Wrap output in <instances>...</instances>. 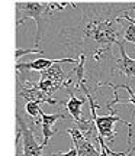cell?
Masks as SVG:
<instances>
[{"mask_svg": "<svg viewBox=\"0 0 135 156\" xmlns=\"http://www.w3.org/2000/svg\"><path fill=\"white\" fill-rule=\"evenodd\" d=\"M51 156H79V153L76 151V147H71V149L68 152H66V153H52Z\"/></svg>", "mask_w": 135, "mask_h": 156, "instance_id": "cell-16", "label": "cell"}, {"mask_svg": "<svg viewBox=\"0 0 135 156\" xmlns=\"http://www.w3.org/2000/svg\"><path fill=\"white\" fill-rule=\"evenodd\" d=\"M67 133L71 136L73 145L79 156H100V152H97L95 149V146L92 145L89 140H86V137L81 134V132L77 127H70L67 130Z\"/></svg>", "mask_w": 135, "mask_h": 156, "instance_id": "cell-7", "label": "cell"}, {"mask_svg": "<svg viewBox=\"0 0 135 156\" xmlns=\"http://www.w3.org/2000/svg\"><path fill=\"white\" fill-rule=\"evenodd\" d=\"M66 88H67V93H68V95H70L66 107H67L70 116L74 119V122H79L80 119H81V117H80L81 116V107H83V104L87 101V98H84V97H76L71 87H66Z\"/></svg>", "mask_w": 135, "mask_h": 156, "instance_id": "cell-10", "label": "cell"}, {"mask_svg": "<svg viewBox=\"0 0 135 156\" xmlns=\"http://www.w3.org/2000/svg\"><path fill=\"white\" fill-rule=\"evenodd\" d=\"M36 124H41V119L22 116L21 113H16V130L22 136L23 155L25 156H42L44 147L36 143L35 130Z\"/></svg>", "mask_w": 135, "mask_h": 156, "instance_id": "cell-4", "label": "cell"}, {"mask_svg": "<svg viewBox=\"0 0 135 156\" xmlns=\"http://www.w3.org/2000/svg\"><path fill=\"white\" fill-rule=\"evenodd\" d=\"M102 85H109V87H112L113 91H119V90H126L128 91V94H129V98L126 101H118L116 104H134L135 106V93L131 90L129 85H126V84H121V85H116V84L113 83H100L99 84V87H102Z\"/></svg>", "mask_w": 135, "mask_h": 156, "instance_id": "cell-13", "label": "cell"}, {"mask_svg": "<svg viewBox=\"0 0 135 156\" xmlns=\"http://www.w3.org/2000/svg\"><path fill=\"white\" fill-rule=\"evenodd\" d=\"M80 90H83L86 94V98L90 103V113H92V117L95 120L96 129H97V133L102 139H105L109 142V145H112L113 140H115V136H116V132L113 130V124L115 123H124L128 126V145H131V140H132V123L131 122H125L121 117H118V114H107V116H97L96 114V108L99 106H96L95 98L93 95L90 94V91L86 87V83L80 85Z\"/></svg>", "mask_w": 135, "mask_h": 156, "instance_id": "cell-3", "label": "cell"}, {"mask_svg": "<svg viewBox=\"0 0 135 156\" xmlns=\"http://www.w3.org/2000/svg\"><path fill=\"white\" fill-rule=\"evenodd\" d=\"M84 17L77 26L62 32L64 44L74 49L77 55L99 62L106 52H111L113 44H121L124 28L118 17L125 12L134 10L135 2L128 3H90L86 5Z\"/></svg>", "mask_w": 135, "mask_h": 156, "instance_id": "cell-1", "label": "cell"}, {"mask_svg": "<svg viewBox=\"0 0 135 156\" xmlns=\"http://www.w3.org/2000/svg\"><path fill=\"white\" fill-rule=\"evenodd\" d=\"M25 110H26V114L31 117H34V119H38V116H39V104H36V103H26V107H25ZM41 119V116H39Z\"/></svg>", "mask_w": 135, "mask_h": 156, "instance_id": "cell-14", "label": "cell"}, {"mask_svg": "<svg viewBox=\"0 0 135 156\" xmlns=\"http://www.w3.org/2000/svg\"><path fill=\"white\" fill-rule=\"evenodd\" d=\"M16 25L21 26L26 19H34L36 23V36H35V48L38 49L42 38L44 23L48 19L47 16H52L50 10V2H16Z\"/></svg>", "mask_w": 135, "mask_h": 156, "instance_id": "cell-2", "label": "cell"}, {"mask_svg": "<svg viewBox=\"0 0 135 156\" xmlns=\"http://www.w3.org/2000/svg\"><path fill=\"white\" fill-rule=\"evenodd\" d=\"M61 62H70V64H77V58H60V59H48V58H38L34 62H25V64H16L17 73H28V71H45L50 68L52 64H61Z\"/></svg>", "mask_w": 135, "mask_h": 156, "instance_id": "cell-6", "label": "cell"}, {"mask_svg": "<svg viewBox=\"0 0 135 156\" xmlns=\"http://www.w3.org/2000/svg\"><path fill=\"white\" fill-rule=\"evenodd\" d=\"M118 22L121 23V26L124 28V36H122V42H124V44L132 42V44L135 45V25H134V23H131L129 20L121 19V17H118Z\"/></svg>", "mask_w": 135, "mask_h": 156, "instance_id": "cell-12", "label": "cell"}, {"mask_svg": "<svg viewBox=\"0 0 135 156\" xmlns=\"http://www.w3.org/2000/svg\"><path fill=\"white\" fill-rule=\"evenodd\" d=\"M26 54H44L41 49H36V48H32V49H16V54H15V56L16 58H21L22 55H26Z\"/></svg>", "mask_w": 135, "mask_h": 156, "instance_id": "cell-15", "label": "cell"}, {"mask_svg": "<svg viewBox=\"0 0 135 156\" xmlns=\"http://www.w3.org/2000/svg\"><path fill=\"white\" fill-rule=\"evenodd\" d=\"M118 48H119V52H121V58L116 59L113 71H118V73L124 74L125 77L128 78H135V59L128 56L126 51H125L124 42L118 44Z\"/></svg>", "mask_w": 135, "mask_h": 156, "instance_id": "cell-9", "label": "cell"}, {"mask_svg": "<svg viewBox=\"0 0 135 156\" xmlns=\"http://www.w3.org/2000/svg\"><path fill=\"white\" fill-rule=\"evenodd\" d=\"M39 116H41V126H42V134H44V140H42L41 146L45 147V146L48 145V140L55 133H58L55 129H54V124L58 120L66 119V114H62V113H58V114H47V113H44L41 110Z\"/></svg>", "mask_w": 135, "mask_h": 156, "instance_id": "cell-8", "label": "cell"}, {"mask_svg": "<svg viewBox=\"0 0 135 156\" xmlns=\"http://www.w3.org/2000/svg\"><path fill=\"white\" fill-rule=\"evenodd\" d=\"M134 10H135V7H134Z\"/></svg>", "mask_w": 135, "mask_h": 156, "instance_id": "cell-18", "label": "cell"}, {"mask_svg": "<svg viewBox=\"0 0 135 156\" xmlns=\"http://www.w3.org/2000/svg\"><path fill=\"white\" fill-rule=\"evenodd\" d=\"M17 95L22 97L23 100H26V103H36V104H41V103H47L50 106H55L58 101L52 100L51 97L45 94L44 91H41L36 84L35 85H31V87H26V85H22V84L17 83Z\"/></svg>", "mask_w": 135, "mask_h": 156, "instance_id": "cell-5", "label": "cell"}, {"mask_svg": "<svg viewBox=\"0 0 135 156\" xmlns=\"http://www.w3.org/2000/svg\"><path fill=\"white\" fill-rule=\"evenodd\" d=\"M41 78H47V80H51L52 84L55 85L57 88H60L64 85L66 80H67V75H64L62 73V68L60 64H52L50 68H47L45 71L41 73Z\"/></svg>", "mask_w": 135, "mask_h": 156, "instance_id": "cell-11", "label": "cell"}, {"mask_svg": "<svg viewBox=\"0 0 135 156\" xmlns=\"http://www.w3.org/2000/svg\"><path fill=\"white\" fill-rule=\"evenodd\" d=\"M100 149H102V151H100V156H109V155H107V152L105 151V149H103L102 146H100Z\"/></svg>", "mask_w": 135, "mask_h": 156, "instance_id": "cell-17", "label": "cell"}]
</instances>
